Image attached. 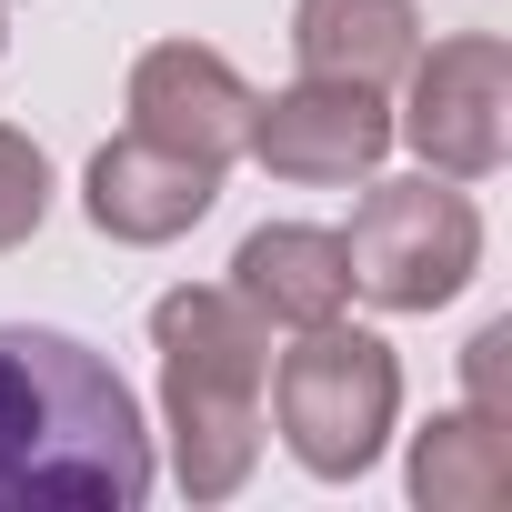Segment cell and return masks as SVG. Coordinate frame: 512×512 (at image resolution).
Returning a JSON list of instances; mask_svg holds the SVG:
<instances>
[{
    "mask_svg": "<svg viewBox=\"0 0 512 512\" xmlns=\"http://www.w3.org/2000/svg\"><path fill=\"white\" fill-rule=\"evenodd\" d=\"M211 201H221V171L191 161V151H161V141H141V131L101 141L91 171H81V211H91V231L121 241V251L181 241L191 221H211Z\"/></svg>",
    "mask_w": 512,
    "mask_h": 512,
    "instance_id": "ba28073f",
    "label": "cell"
},
{
    "mask_svg": "<svg viewBox=\"0 0 512 512\" xmlns=\"http://www.w3.org/2000/svg\"><path fill=\"white\" fill-rule=\"evenodd\" d=\"M161 352V442L191 502H231L272 432V322L231 282H181L151 302Z\"/></svg>",
    "mask_w": 512,
    "mask_h": 512,
    "instance_id": "7a4b0ae2",
    "label": "cell"
},
{
    "mask_svg": "<svg viewBox=\"0 0 512 512\" xmlns=\"http://www.w3.org/2000/svg\"><path fill=\"white\" fill-rule=\"evenodd\" d=\"M422 51V0H292V61L312 81L392 91Z\"/></svg>",
    "mask_w": 512,
    "mask_h": 512,
    "instance_id": "30bf717a",
    "label": "cell"
},
{
    "mask_svg": "<svg viewBox=\"0 0 512 512\" xmlns=\"http://www.w3.org/2000/svg\"><path fill=\"white\" fill-rule=\"evenodd\" d=\"M402 482H412V502L422 512H492L502 492H512V422H492V412H432L422 432H412V462H402Z\"/></svg>",
    "mask_w": 512,
    "mask_h": 512,
    "instance_id": "8fae6325",
    "label": "cell"
},
{
    "mask_svg": "<svg viewBox=\"0 0 512 512\" xmlns=\"http://www.w3.org/2000/svg\"><path fill=\"white\" fill-rule=\"evenodd\" d=\"M392 141H412L422 171H442V181H492L512 161V51H502V31H452V41L412 51Z\"/></svg>",
    "mask_w": 512,
    "mask_h": 512,
    "instance_id": "5b68a950",
    "label": "cell"
},
{
    "mask_svg": "<svg viewBox=\"0 0 512 512\" xmlns=\"http://www.w3.org/2000/svg\"><path fill=\"white\" fill-rule=\"evenodd\" d=\"M272 422H282V452L312 472V482H362L402 422V362L382 332L362 322H312L292 332V352H272Z\"/></svg>",
    "mask_w": 512,
    "mask_h": 512,
    "instance_id": "3957f363",
    "label": "cell"
},
{
    "mask_svg": "<svg viewBox=\"0 0 512 512\" xmlns=\"http://www.w3.org/2000/svg\"><path fill=\"white\" fill-rule=\"evenodd\" d=\"M251 161L292 191H342V181H372L382 151H392V101L362 91V81H292L272 101H251Z\"/></svg>",
    "mask_w": 512,
    "mask_h": 512,
    "instance_id": "8992f818",
    "label": "cell"
},
{
    "mask_svg": "<svg viewBox=\"0 0 512 512\" xmlns=\"http://www.w3.org/2000/svg\"><path fill=\"white\" fill-rule=\"evenodd\" d=\"M0 51H11V0H0Z\"/></svg>",
    "mask_w": 512,
    "mask_h": 512,
    "instance_id": "5bb4252c",
    "label": "cell"
},
{
    "mask_svg": "<svg viewBox=\"0 0 512 512\" xmlns=\"http://www.w3.org/2000/svg\"><path fill=\"white\" fill-rule=\"evenodd\" d=\"M342 262H352V292L372 312H442L482 272V211L442 171L372 181L362 211H352V231H342Z\"/></svg>",
    "mask_w": 512,
    "mask_h": 512,
    "instance_id": "277c9868",
    "label": "cell"
},
{
    "mask_svg": "<svg viewBox=\"0 0 512 512\" xmlns=\"http://www.w3.org/2000/svg\"><path fill=\"white\" fill-rule=\"evenodd\" d=\"M462 402L492 412V422H512V312H492V322L462 342Z\"/></svg>",
    "mask_w": 512,
    "mask_h": 512,
    "instance_id": "4fadbf2b",
    "label": "cell"
},
{
    "mask_svg": "<svg viewBox=\"0 0 512 512\" xmlns=\"http://www.w3.org/2000/svg\"><path fill=\"white\" fill-rule=\"evenodd\" d=\"M251 101H262V91H251L211 41H151V51L131 61V91H121V111H131L141 141L191 151V161H211V171L241 161V141H251Z\"/></svg>",
    "mask_w": 512,
    "mask_h": 512,
    "instance_id": "52a82bcc",
    "label": "cell"
},
{
    "mask_svg": "<svg viewBox=\"0 0 512 512\" xmlns=\"http://www.w3.org/2000/svg\"><path fill=\"white\" fill-rule=\"evenodd\" d=\"M41 221H51V151L0 121V251H21Z\"/></svg>",
    "mask_w": 512,
    "mask_h": 512,
    "instance_id": "7c38bea8",
    "label": "cell"
},
{
    "mask_svg": "<svg viewBox=\"0 0 512 512\" xmlns=\"http://www.w3.org/2000/svg\"><path fill=\"white\" fill-rule=\"evenodd\" d=\"M151 482L161 452L111 352L0 322V512H141Z\"/></svg>",
    "mask_w": 512,
    "mask_h": 512,
    "instance_id": "6da1fadb",
    "label": "cell"
},
{
    "mask_svg": "<svg viewBox=\"0 0 512 512\" xmlns=\"http://www.w3.org/2000/svg\"><path fill=\"white\" fill-rule=\"evenodd\" d=\"M231 292L262 312L272 332H312L332 312H352V262H342V231L322 221H262L231 251Z\"/></svg>",
    "mask_w": 512,
    "mask_h": 512,
    "instance_id": "9c48e42d",
    "label": "cell"
}]
</instances>
